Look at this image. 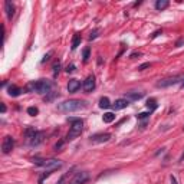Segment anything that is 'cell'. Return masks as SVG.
I'll return each instance as SVG.
<instances>
[{
    "instance_id": "6da1fadb",
    "label": "cell",
    "mask_w": 184,
    "mask_h": 184,
    "mask_svg": "<svg viewBox=\"0 0 184 184\" xmlns=\"http://www.w3.org/2000/svg\"><path fill=\"white\" fill-rule=\"evenodd\" d=\"M53 84L51 81L46 79H39V81H33V82H29L24 91L26 92H36V94H49L51 89H52Z\"/></svg>"
},
{
    "instance_id": "7a4b0ae2",
    "label": "cell",
    "mask_w": 184,
    "mask_h": 184,
    "mask_svg": "<svg viewBox=\"0 0 184 184\" xmlns=\"http://www.w3.org/2000/svg\"><path fill=\"white\" fill-rule=\"evenodd\" d=\"M84 108H86V102L81 99H69L58 105V109L62 112H73V111H79Z\"/></svg>"
},
{
    "instance_id": "3957f363",
    "label": "cell",
    "mask_w": 184,
    "mask_h": 184,
    "mask_svg": "<svg viewBox=\"0 0 184 184\" xmlns=\"http://www.w3.org/2000/svg\"><path fill=\"white\" fill-rule=\"evenodd\" d=\"M69 122H72L71 128H69V132H68V135H66V141H72V140H75L76 137H79L81 132L84 131V122H82V119L79 118H68Z\"/></svg>"
},
{
    "instance_id": "277c9868",
    "label": "cell",
    "mask_w": 184,
    "mask_h": 184,
    "mask_svg": "<svg viewBox=\"0 0 184 184\" xmlns=\"http://www.w3.org/2000/svg\"><path fill=\"white\" fill-rule=\"evenodd\" d=\"M33 163L36 165H40L43 168H46L49 171H56L62 167V161L56 160V158H49V160H42V158H35Z\"/></svg>"
},
{
    "instance_id": "5b68a950",
    "label": "cell",
    "mask_w": 184,
    "mask_h": 184,
    "mask_svg": "<svg viewBox=\"0 0 184 184\" xmlns=\"http://www.w3.org/2000/svg\"><path fill=\"white\" fill-rule=\"evenodd\" d=\"M88 180H89V174L86 171H78L68 184H85Z\"/></svg>"
},
{
    "instance_id": "8992f818",
    "label": "cell",
    "mask_w": 184,
    "mask_h": 184,
    "mask_svg": "<svg viewBox=\"0 0 184 184\" xmlns=\"http://www.w3.org/2000/svg\"><path fill=\"white\" fill-rule=\"evenodd\" d=\"M13 148H14V138L10 137V135H6L3 138V142H2V151H3V154L12 152Z\"/></svg>"
},
{
    "instance_id": "52a82bcc",
    "label": "cell",
    "mask_w": 184,
    "mask_h": 184,
    "mask_svg": "<svg viewBox=\"0 0 184 184\" xmlns=\"http://www.w3.org/2000/svg\"><path fill=\"white\" fill-rule=\"evenodd\" d=\"M180 79H181V76L180 75H175V76H170V78H165V79L160 81L157 86L158 88H167V86H171V85H175V84H178Z\"/></svg>"
},
{
    "instance_id": "ba28073f",
    "label": "cell",
    "mask_w": 184,
    "mask_h": 184,
    "mask_svg": "<svg viewBox=\"0 0 184 184\" xmlns=\"http://www.w3.org/2000/svg\"><path fill=\"white\" fill-rule=\"evenodd\" d=\"M109 140H111V134H108V132H101V134L91 135V141L92 142H107Z\"/></svg>"
},
{
    "instance_id": "9c48e42d",
    "label": "cell",
    "mask_w": 184,
    "mask_h": 184,
    "mask_svg": "<svg viewBox=\"0 0 184 184\" xmlns=\"http://www.w3.org/2000/svg\"><path fill=\"white\" fill-rule=\"evenodd\" d=\"M82 88H84L85 92H92V91L95 89V76H92V75L88 76L85 79V82H84Z\"/></svg>"
},
{
    "instance_id": "30bf717a",
    "label": "cell",
    "mask_w": 184,
    "mask_h": 184,
    "mask_svg": "<svg viewBox=\"0 0 184 184\" xmlns=\"http://www.w3.org/2000/svg\"><path fill=\"white\" fill-rule=\"evenodd\" d=\"M43 140H45V132L43 131H38L35 134V137L30 140V145H39V144H42Z\"/></svg>"
},
{
    "instance_id": "8fae6325",
    "label": "cell",
    "mask_w": 184,
    "mask_h": 184,
    "mask_svg": "<svg viewBox=\"0 0 184 184\" xmlns=\"http://www.w3.org/2000/svg\"><path fill=\"white\" fill-rule=\"evenodd\" d=\"M79 88H81V82L78 79H71L68 82V91H69L71 94H75Z\"/></svg>"
},
{
    "instance_id": "7c38bea8",
    "label": "cell",
    "mask_w": 184,
    "mask_h": 184,
    "mask_svg": "<svg viewBox=\"0 0 184 184\" xmlns=\"http://www.w3.org/2000/svg\"><path fill=\"white\" fill-rule=\"evenodd\" d=\"M142 96H144V92H135V91H131V92L125 94V99H128V101H138Z\"/></svg>"
},
{
    "instance_id": "4fadbf2b",
    "label": "cell",
    "mask_w": 184,
    "mask_h": 184,
    "mask_svg": "<svg viewBox=\"0 0 184 184\" xmlns=\"http://www.w3.org/2000/svg\"><path fill=\"white\" fill-rule=\"evenodd\" d=\"M128 104H130V101H128V99L119 98V99L115 101V104H114L112 107H114V109H124V108H127V107H128Z\"/></svg>"
},
{
    "instance_id": "5bb4252c",
    "label": "cell",
    "mask_w": 184,
    "mask_h": 184,
    "mask_svg": "<svg viewBox=\"0 0 184 184\" xmlns=\"http://www.w3.org/2000/svg\"><path fill=\"white\" fill-rule=\"evenodd\" d=\"M5 10H6V14H7V19H12L14 14V5L12 2H5Z\"/></svg>"
},
{
    "instance_id": "9a60e30c",
    "label": "cell",
    "mask_w": 184,
    "mask_h": 184,
    "mask_svg": "<svg viewBox=\"0 0 184 184\" xmlns=\"http://www.w3.org/2000/svg\"><path fill=\"white\" fill-rule=\"evenodd\" d=\"M22 92H23V91L20 89L19 86H16V85H10L9 88H7V94H9L10 96H19Z\"/></svg>"
},
{
    "instance_id": "2e32d148",
    "label": "cell",
    "mask_w": 184,
    "mask_h": 184,
    "mask_svg": "<svg viewBox=\"0 0 184 184\" xmlns=\"http://www.w3.org/2000/svg\"><path fill=\"white\" fill-rule=\"evenodd\" d=\"M111 107H112V104H111V101L107 96H102V98L99 99V108L101 109H108Z\"/></svg>"
},
{
    "instance_id": "e0dca14e",
    "label": "cell",
    "mask_w": 184,
    "mask_h": 184,
    "mask_svg": "<svg viewBox=\"0 0 184 184\" xmlns=\"http://www.w3.org/2000/svg\"><path fill=\"white\" fill-rule=\"evenodd\" d=\"M168 5H170L168 0H157L156 2V9L157 10H164V9L168 7Z\"/></svg>"
},
{
    "instance_id": "ac0fdd59",
    "label": "cell",
    "mask_w": 184,
    "mask_h": 184,
    "mask_svg": "<svg viewBox=\"0 0 184 184\" xmlns=\"http://www.w3.org/2000/svg\"><path fill=\"white\" fill-rule=\"evenodd\" d=\"M81 40H82V38H81V35L79 33H75L73 35V39H72V51H75L76 47L79 46V43H81Z\"/></svg>"
},
{
    "instance_id": "d6986e66",
    "label": "cell",
    "mask_w": 184,
    "mask_h": 184,
    "mask_svg": "<svg viewBox=\"0 0 184 184\" xmlns=\"http://www.w3.org/2000/svg\"><path fill=\"white\" fill-rule=\"evenodd\" d=\"M157 107H158V105H157V101L154 98H150L147 101V108L150 109V112H152L154 109H157Z\"/></svg>"
},
{
    "instance_id": "ffe728a7",
    "label": "cell",
    "mask_w": 184,
    "mask_h": 184,
    "mask_svg": "<svg viewBox=\"0 0 184 184\" xmlns=\"http://www.w3.org/2000/svg\"><path fill=\"white\" fill-rule=\"evenodd\" d=\"M36 130H35V128H26V130H24V135H26V138H28L29 141H30V140H32L33 137H35V134H36Z\"/></svg>"
},
{
    "instance_id": "44dd1931",
    "label": "cell",
    "mask_w": 184,
    "mask_h": 184,
    "mask_svg": "<svg viewBox=\"0 0 184 184\" xmlns=\"http://www.w3.org/2000/svg\"><path fill=\"white\" fill-rule=\"evenodd\" d=\"M102 119H104V122H107V124L112 122L114 119H115V114L114 112H105L104 117H102Z\"/></svg>"
},
{
    "instance_id": "7402d4cb",
    "label": "cell",
    "mask_w": 184,
    "mask_h": 184,
    "mask_svg": "<svg viewBox=\"0 0 184 184\" xmlns=\"http://www.w3.org/2000/svg\"><path fill=\"white\" fill-rule=\"evenodd\" d=\"M71 174H72V171H68V173H65V174L62 175L61 178L56 181V184H68V183H69V181H68V178H69V175H71Z\"/></svg>"
},
{
    "instance_id": "603a6c76",
    "label": "cell",
    "mask_w": 184,
    "mask_h": 184,
    "mask_svg": "<svg viewBox=\"0 0 184 184\" xmlns=\"http://www.w3.org/2000/svg\"><path fill=\"white\" fill-rule=\"evenodd\" d=\"M52 173H53V171H49V170H46L45 173H42V174H40V177H39V180H38V183H39V184H42V183H43V180L47 178V177L52 174Z\"/></svg>"
},
{
    "instance_id": "cb8c5ba5",
    "label": "cell",
    "mask_w": 184,
    "mask_h": 184,
    "mask_svg": "<svg viewBox=\"0 0 184 184\" xmlns=\"http://www.w3.org/2000/svg\"><path fill=\"white\" fill-rule=\"evenodd\" d=\"M59 71H61V62H55V65H53V78H56Z\"/></svg>"
},
{
    "instance_id": "d4e9b609",
    "label": "cell",
    "mask_w": 184,
    "mask_h": 184,
    "mask_svg": "<svg viewBox=\"0 0 184 184\" xmlns=\"http://www.w3.org/2000/svg\"><path fill=\"white\" fill-rule=\"evenodd\" d=\"M38 112H39V109L36 108V107H29V108H28V114H29V115H32V117L38 115Z\"/></svg>"
},
{
    "instance_id": "484cf974",
    "label": "cell",
    "mask_w": 184,
    "mask_h": 184,
    "mask_svg": "<svg viewBox=\"0 0 184 184\" xmlns=\"http://www.w3.org/2000/svg\"><path fill=\"white\" fill-rule=\"evenodd\" d=\"M99 32H101L99 29H95V30H92V32H91V35H89V40H94V39L98 38Z\"/></svg>"
},
{
    "instance_id": "4316f807",
    "label": "cell",
    "mask_w": 184,
    "mask_h": 184,
    "mask_svg": "<svg viewBox=\"0 0 184 184\" xmlns=\"http://www.w3.org/2000/svg\"><path fill=\"white\" fill-rule=\"evenodd\" d=\"M89 52H91L89 47H85V49H84V62H88V59H89Z\"/></svg>"
},
{
    "instance_id": "83f0119b",
    "label": "cell",
    "mask_w": 184,
    "mask_h": 184,
    "mask_svg": "<svg viewBox=\"0 0 184 184\" xmlns=\"http://www.w3.org/2000/svg\"><path fill=\"white\" fill-rule=\"evenodd\" d=\"M150 115H151V112H140L137 115V118L138 119H145V118H148Z\"/></svg>"
},
{
    "instance_id": "f1b7e54d",
    "label": "cell",
    "mask_w": 184,
    "mask_h": 184,
    "mask_svg": "<svg viewBox=\"0 0 184 184\" xmlns=\"http://www.w3.org/2000/svg\"><path fill=\"white\" fill-rule=\"evenodd\" d=\"M150 66H151V63H150V62H147V63H142V65L138 66V71H144V69L150 68Z\"/></svg>"
},
{
    "instance_id": "f546056e",
    "label": "cell",
    "mask_w": 184,
    "mask_h": 184,
    "mask_svg": "<svg viewBox=\"0 0 184 184\" xmlns=\"http://www.w3.org/2000/svg\"><path fill=\"white\" fill-rule=\"evenodd\" d=\"M66 72H68V73H72V72L75 71V65H73V63H71V65H68L66 66V69H65Z\"/></svg>"
},
{
    "instance_id": "4dcf8cb0",
    "label": "cell",
    "mask_w": 184,
    "mask_h": 184,
    "mask_svg": "<svg viewBox=\"0 0 184 184\" xmlns=\"http://www.w3.org/2000/svg\"><path fill=\"white\" fill-rule=\"evenodd\" d=\"M51 55H52V52H49V53H47V55H45V56H43V59H42V62H43V63H45V62H47V61H49V59H51Z\"/></svg>"
},
{
    "instance_id": "1f68e13d",
    "label": "cell",
    "mask_w": 184,
    "mask_h": 184,
    "mask_svg": "<svg viewBox=\"0 0 184 184\" xmlns=\"http://www.w3.org/2000/svg\"><path fill=\"white\" fill-rule=\"evenodd\" d=\"M141 55H142L141 52H134V53H131V55H130V58H131V59H135L137 56H141Z\"/></svg>"
},
{
    "instance_id": "d6a6232c",
    "label": "cell",
    "mask_w": 184,
    "mask_h": 184,
    "mask_svg": "<svg viewBox=\"0 0 184 184\" xmlns=\"http://www.w3.org/2000/svg\"><path fill=\"white\" fill-rule=\"evenodd\" d=\"M160 33H161V30H157V32H154V33L151 35V38H157V36H158Z\"/></svg>"
},
{
    "instance_id": "836d02e7",
    "label": "cell",
    "mask_w": 184,
    "mask_h": 184,
    "mask_svg": "<svg viewBox=\"0 0 184 184\" xmlns=\"http://www.w3.org/2000/svg\"><path fill=\"white\" fill-rule=\"evenodd\" d=\"M0 109H2V114H5L6 112V105L2 104V105H0Z\"/></svg>"
},
{
    "instance_id": "e575fe53",
    "label": "cell",
    "mask_w": 184,
    "mask_h": 184,
    "mask_svg": "<svg viewBox=\"0 0 184 184\" xmlns=\"http://www.w3.org/2000/svg\"><path fill=\"white\" fill-rule=\"evenodd\" d=\"M171 184H178L177 183V178H175L174 175H171Z\"/></svg>"
},
{
    "instance_id": "d590c367",
    "label": "cell",
    "mask_w": 184,
    "mask_h": 184,
    "mask_svg": "<svg viewBox=\"0 0 184 184\" xmlns=\"http://www.w3.org/2000/svg\"><path fill=\"white\" fill-rule=\"evenodd\" d=\"M181 88H184V79L181 81Z\"/></svg>"
}]
</instances>
